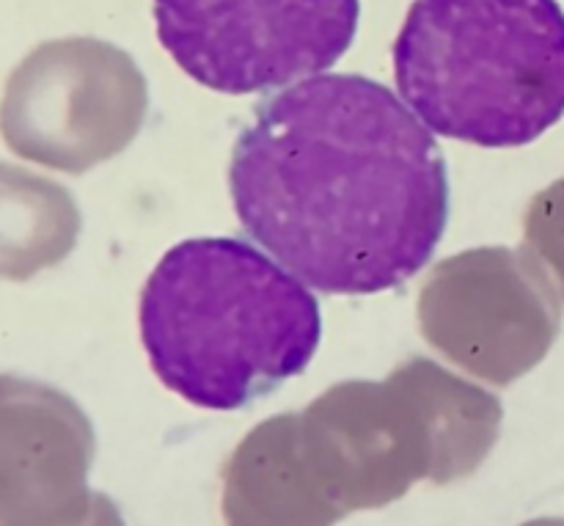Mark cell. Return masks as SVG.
<instances>
[{
	"label": "cell",
	"mask_w": 564,
	"mask_h": 526,
	"mask_svg": "<svg viewBox=\"0 0 564 526\" xmlns=\"http://www.w3.org/2000/svg\"><path fill=\"white\" fill-rule=\"evenodd\" d=\"M523 232L527 248L540 259L564 301V176L532 198Z\"/></svg>",
	"instance_id": "cell-9"
},
{
	"label": "cell",
	"mask_w": 564,
	"mask_h": 526,
	"mask_svg": "<svg viewBox=\"0 0 564 526\" xmlns=\"http://www.w3.org/2000/svg\"><path fill=\"white\" fill-rule=\"evenodd\" d=\"M147 110V80L124 53L99 42H58L11 75L0 136L22 160L83 174L124 152Z\"/></svg>",
	"instance_id": "cell-6"
},
{
	"label": "cell",
	"mask_w": 564,
	"mask_h": 526,
	"mask_svg": "<svg viewBox=\"0 0 564 526\" xmlns=\"http://www.w3.org/2000/svg\"><path fill=\"white\" fill-rule=\"evenodd\" d=\"M174 64L220 94L284 88L352 47L361 0H152Z\"/></svg>",
	"instance_id": "cell-4"
},
{
	"label": "cell",
	"mask_w": 564,
	"mask_h": 526,
	"mask_svg": "<svg viewBox=\"0 0 564 526\" xmlns=\"http://www.w3.org/2000/svg\"><path fill=\"white\" fill-rule=\"evenodd\" d=\"M416 314L427 345L446 362L507 386L554 347L562 296L527 246L471 248L430 270Z\"/></svg>",
	"instance_id": "cell-5"
},
{
	"label": "cell",
	"mask_w": 564,
	"mask_h": 526,
	"mask_svg": "<svg viewBox=\"0 0 564 526\" xmlns=\"http://www.w3.org/2000/svg\"><path fill=\"white\" fill-rule=\"evenodd\" d=\"M91 428L69 395L0 375V526H33L83 480Z\"/></svg>",
	"instance_id": "cell-7"
},
{
	"label": "cell",
	"mask_w": 564,
	"mask_h": 526,
	"mask_svg": "<svg viewBox=\"0 0 564 526\" xmlns=\"http://www.w3.org/2000/svg\"><path fill=\"white\" fill-rule=\"evenodd\" d=\"M80 237V210L64 185L0 163V279L25 281L66 259Z\"/></svg>",
	"instance_id": "cell-8"
},
{
	"label": "cell",
	"mask_w": 564,
	"mask_h": 526,
	"mask_svg": "<svg viewBox=\"0 0 564 526\" xmlns=\"http://www.w3.org/2000/svg\"><path fill=\"white\" fill-rule=\"evenodd\" d=\"M229 191L242 229L325 296L394 290L449 224V169L430 127L364 75H317L257 105Z\"/></svg>",
	"instance_id": "cell-1"
},
{
	"label": "cell",
	"mask_w": 564,
	"mask_h": 526,
	"mask_svg": "<svg viewBox=\"0 0 564 526\" xmlns=\"http://www.w3.org/2000/svg\"><path fill=\"white\" fill-rule=\"evenodd\" d=\"M141 340L165 389L240 411L312 364L323 336L308 285L237 237L176 243L141 292Z\"/></svg>",
	"instance_id": "cell-2"
},
{
	"label": "cell",
	"mask_w": 564,
	"mask_h": 526,
	"mask_svg": "<svg viewBox=\"0 0 564 526\" xmlns=\"http://www.w3.org/2000/svg\"><path fill=\"white\" fill-rule=\"evenodd\" d=\"M394 77L438 136L527 147L564 116V9L560 0H413Z\"/></svg>",
	"instance_id": "cell-3"
}]
</instances>
